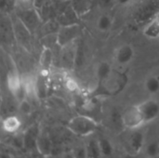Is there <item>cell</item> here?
Returning <instances> with one entry per match:
<instances>
[{
    "label": "cell",
    "mask_w": 159,
    "mask_h": 158,
    "mask_svg": "<svg viewBox=\"0 0 159 158\" xmlns=\"http://www.w3.org/2000/svg\"><path fill=\"white\" fill-rule=\"evenodd\" d=\"M50 0H34L33 1V6L40 13V11L45 7V6L49 2Z\"/></svg>",
    "instance_id": "cb8c5ba5"
},
{
    "label": "cell",
    "mask_w": 159,
    "mask_h": 158,
    "mask_svg": "<svg viewBox=\"0 0 159 158\" xmlns=\"http://www.w3.org/2000/svg\"><path fill=\"white\" fill-rule=\"evenodd\" d=\"M79 33L80 29L77 24L61 26L58 31V44L62 47L69 46L79 35Z\"/></svg>",
    "instance_id": "8992f818"
},
{
    "label": "cell",
    "mask_w": 159,
    "mask_h": 158,
    "mask_svg": "<svg viewBox=\"0 0 159 158\" xmlns=\"http://www.w3.org/2000/svg\"><path fill=\"white\" fill-rule=\"evenodd\" d=\"M122 124L130 129H137L145 124L139 105H131L122 113Z\"/></svg>",
    "instance_id": "5b68a950"
},
{
    "label": "cell",
    "mask_w": 159,
    "mask_h": 158,
    "mask_svg": "<svg viewBox=\"0 0 159 158\" xmlns=\"http://www.w3.org/2000/svg\"><path fill=\"white\" fill-rule=\"evenodd\" d=\"M129 147L131 151L135 154H138L142 151L143 145H144V135L143 133L140 131H134L130 137L129 142Z\"/></svg>",
    "instance_id": "30bf717a"
},
{
    "label": "cell",
    "mask_w": 159,
    "mask_h": 158,
    "mask_svg": "<svg viewBox=\"0 0 159 158\" xmlns=\"http://www.w3.org/2000/svg\"><path fill=\"white\" fill-rule=\"evenodd\" d=\"M1 35H2V40L6 41L7 43H10L14 38H16L14 25H12V22L10 20H2Z\"/></svg>",
    "instance_id": "8fae6325"
},
{
    "label": "cell",
    "mask_w": 159,
    "mask_h": 158,
    "mask_svg": "<svg viewBox=\"0 0 159 158\" xmlns=\"http://www.w3.org/2000/svg\"><path fill=\"white\" fill-rule=\"evenodd\" d=\"M0 158H11V156L8 154V153H5V152H3L2 154H1V156Z\"/></svg>",
    "instance_id": "4316f807"
},
{
    "label": "cell",
    "mask_w": 159,
    "mask_h": 158,
    "mask_svg": "<svg viewBox=\"0 0 159 158\" xmlns=\"http://www.w3.org/2000/svg\"><path fill=\"white\" fill-rule=\"evenodd\" d=\"M38 129L35 127H31L22 135V142L23 146L28 149L32 150L34 148H36L37 146V141H38Z\"/></svg>",
    "instance_id": "9c48e42d"
},
{
    "label": "cell",
    "mask_w": 159,
    "mask_h": 158,
    "mask_svg": "<svg viewBox=\"0 0 159 158\" xmlns=\"http://www.w3.org/2000/svg\"><path fill=\"white\" fill-rule=\"evenodd\" d=\"M112 25H113V19L108 14H102L98 19L97 26H98V29L102 32H106L110 30Z\"/></svg>",
    "instance_id": "e0dca14e"
},
{
    "label": "cell",
    "mask_w": 159,
    "mask_h": 158,
    "mask_svg": "<svg viewBox=\"0 0 159 158\" xmlns=\"http://www.w3.org/2000/svg\"><path fill=\"white\" fill-rule=\"evenodd\" d=\"M116 0H100V5L103 8H108L111 7L115 4Z\"/></svg>",
    "instance_id": "484cf974"
},
{
    "label": "cell",
    "mask_w": 159,
    "mask_h": 158,
    "mask_svg": "<svg viewBox=\"0 0 159 158\" xmlns=\"http://www.w3.org/2000/svg\"><path fill=\"white\" fill-rule=\"evenodd\" d=\"M138 105L145 124L154 121L159 115V103L155 100H147Z\"/></svg>",
    "instance_id": "52a82bcc"
},
{
    "label": "cell",
    "mask_w": 159,
    "mask_h": 158,
    "mask_svg": "<svg viewBox=\"0 0 159 158\" xmlns=\"http://www.w3.org/2000/svg\"><path fill=\"white\" fill-rule=\"evenodd\" d=\"M0 6L2 11L8 12L16 7V0H0Z\"/></svg>",
    "instance_id": "7402d4cb"
},
{
    "label": "cell",
    "mask_w": 159,
    "mask_h": 158,
    "mask_svg": "<svg viewBox=\"0 0 159 158\" xmlns=\"http://www.w3.org/2000/svg\"><path fill=\"white\" fill-rule=\"evenodd\" d=\"M159 16V0H143L134 12L138 24H148Z\"/></svg>",
    "instance_id": "7a4b0ae2"
},
{
    "label": "cell",
    "mask_w": 159,
    "mask_h": 158,
    "mask_svg": "<svg viewBox=\"0 0 159 158\" xmlns=\"http://www.w3.org/2000/svg\"><path fill=\"white\" fill-rule=\"evenodd\" d=\"M17 18L31 33L36 31L41 21V16L34 7L29 8H21V9L18 8Z\"/></svg>",
    "instance_id": "277c9868"
},
{
    "label": "cell",
    "mask_w": 159,
    "mask_h": 158,
    "mask_svg": "<svg viewBox=\"0 0 159 158\" xmlns=\"http://www.w3.org/2000/svg\"><path fill=\"white\" fill-rule=\"evenodd\" d=\"M67 128L75 135L89 136L98 129V123L89 116L77 115L68 122Z\"/></svg>",
    "instance_id": "3957f363"
},
{
    "label": "cell",
    "mask_w": 159,
    "mask_h": 158,
    "mask_svg": "<svg viewBox=\"0 0 159 158\" xmlns=\"http://www.w3.org/2000/svg\"><path fill=\"white\" fill-rule=\"evenodd\" d=\"M40 62L43 66V69H48L52 63V53L49 49H45L42 53Z\"/></svg>",
    "instance_id": "ffe728a7"
},
{
    "label": "cell",
    "mask_w": 159,
    "mask_h": 158,
    "mask_svg": "<svg viewBox=\"0 0 159 158\" xmlns=\"http://www.w3.org/2000/svg\"><path fill=\"white\" fill-rule=\"evenodd\" d=\"M146 153L150 157H157L159 156V143L158 142H151L146 147Z\"/></svg>",
    "instance_id": "44dd1931"
},
{
    "label": "cell",
    "mask_w": 159,
    "mask_h": 158,
    "mask_svg": "<svg viewBox=\"0 0 159 158\" xmlns=\"http://www.w3.org/2000/svg\"><path fill=\"white\" fill-rule=\"evenodd\" d=\"M75 158H87V150L86 147H79L75 149V153L73 154Z\"/></svg>",
    "instance_id": "d4e9b609"
},
{
    "label": "cell",
    "mask_w": 159,
    "mask_h": 158,
    "mask_svg": "<svg viewBox=\"0 0 159 158\" xmlns=\"http://www.w3.org/2000/svg\"><path fill=\"white\" fill-rule=\"evenodd\" d=\"M70 3L78 16L87 13L90 8V2L89 0H71Z\"/></svg>",
    "instance_id": "5bb4252c"
},
{
    "label": "cell",
    "mask_w": 159,
    "mask_h": 158,
    "mask_svg": "<svg viewBox=\"0 0 159 158\" xmlns=\"http://www.w3.org/2000/svg\"><path fill=\"white\" fill-rule=\"evenodd\" d=\"M158 39H159V37H158Z\"/></svg>",
    "instance_id": "f546056e"
},
{
    "label": "cell",
    "mask_w": 159,
    "mask_h": 158,
    "mask_svg": "<svg viewBox=\"0 0 159 158\" xmlns=\"http://www.w3.org/2000/svg\"><path fill=\"white\" fill-rule=\"evenodd\" d=\"M134 57V49L130 45H122L116 53V60L119 64L126 65L129 63Z\"/></svg>",
    "instance_id": "ba28073f"
},
{
    "label": "cell",
    "mask_w": 159,
    "mask_h": 158,
    "mask_svg": "<svg viewBox=\"0 0 159 158\" xmlns=\"http://www.w3.org/2000/svg\"><path fill=\"white\" fill-rule=\"evenodd\" d=\"M119 4H121V5H127V4H129L131 0H116Z\"/></svg>",
    "instance_id": "83f0119b"
},
{
    "label": "cell",
    "mask_w": 159,
    "mask_h": 158,
    "mask_svg": "<svg viewBox=\"0 0 159 158\" xmlns=\"http://www.w3.org/2000/svg\"><path fill=\"white\" fill-rule=\"evenodd\" d=\"M128 74L113 69L110 74L102 80L98 81V86L94 89L95 96H116L124 90L128 85Z\"/></svg>",
    "instance_id": "6da1fadb"
},
{
    "label": "cell",
    "mask_w": 159,
    "mask_h": 158,
    "mask_svg": "<svg viewBox=\"0 0 159 158\" xmlns=\"http://www.w3.org/2000/svg\"><path fill=\"white\" fill-rule=\"evenodd\" d=\"M20 125H21L20 120L15 115L7 116L3 121V129L7 133H15L16 131L19 130Z\"/></svg>",
    "instance_id": "7c38bea8"
},
{
    "label": "cell",
    "mask_w": 159,
    "mask_h": 158,
    "mask_svg": "<svg viewBox=\"0 0 159 158\" xmlns=\"http://www.w3.org/2000/svg\"><path fill=\"white\" fill-rule=\"evenodd\" d=\"M98 143H99V146H100L102 156L108 157V156H112L114 148H113V144L110 142V141H108L106 138L101 137L98 140Z\"/></svg>",
    "instance_id": "2e32d148"
},
{
    "label": "cell",
    "mask_w": 159,
    "mask_h": 158,
    "mask_svg": "<svg viewBox=\"0 0 159 158\" xmlns=\"http://www.w3.org/2000/svg\"><path fill=\"white\" fill-rule=\"evenodd\" d=\"M36 149H38L40 154H42L44 156H49L53 151L52 142L47 137H39L38 141H37Z\"/></svg>",
    "instance_id": "4fadbf2b"
},
{
    "label": "cell",
    "mask_w": 159,
    "mask_h": 158,
    "mask_svg": "<svg viewBox=\"0 0 159 158\" xmlns=\"http://www.w3.org/2000/svg\"><path fill=\"white\" fill-rule=\"evenodd\" d=\"M145 89L150 94H156L159 91V78L157 76H149L145 81Z\"/></svg>",
    "instance_id": "ac0fdd59"
},
{
    "label": "cell",
    "mask_w": 159,
    "mask_h": 158,
    "mask_svg": "<svg viewBox=\"0 0 159 158\" xmlns=\"http://www.w3.org/2000/svg\"><path fill=\"white\" fill-rule=\"evenodd\" d=\"M86 150H87V158H101V156H102L98 143V140L90 141L87 144Z\"/></svg>",
    "instance_id": "9a60e30c"
},
{
    "label": "cell",
    "mask_w": 159,
    "mask_h": 158,
    "mask_svg": "<svg viewBox=\"0 0 159 158\" xmlns=\"http://www.w3.org/2000/svg\"><path fill=\"white\" fill-rule=\"evenodd\" d=\"M113 68L111 67V65L106 62V61H103L102 63L99 64L98 68H97V77H98V81L100 80H102L104 79L105 77H107L110 73L112 72Z\"/></svg>",
    "instance_id": "d6986e66"
},
{
    "label": "cell",
    "mask_w": 159,
    "mask_h": 158,
    "mask_svg": "<svg viewBox=\"0 0 159 158\" xmlns=\"http://www.w3.org/2000/svg\"><path fill=\"white\" fill-rule=\"evenodd\" d=\"M62 158H75V156H74V155H72V154H69V155L65 156L64 157H62Z\"/></svg>",
    "instance_id": "f1b7e54d"
},
{
    "label": "cell",
    "mask_w": 159,
    "mask_h": 158,
    "mask_svg": "<svg viewBox=\"0 0 159 158\" xmlns=\"http://www.w3.org/2000/svg\"><path fill=\"white\" fill-rule=\"evenodd\" d=\"M34 0H16V7L18 8H29L33 7Z\"/></svg>",
    "instance_id": "603a6c76"
}]
</instances>
